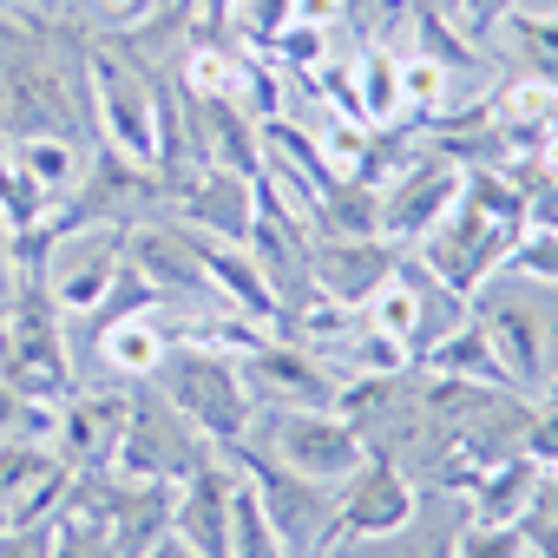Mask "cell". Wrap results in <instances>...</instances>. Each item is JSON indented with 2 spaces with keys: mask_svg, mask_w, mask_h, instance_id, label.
I'll return each mask as SVG.
<instances>
[{
  "mask_svg": "<svg viewBox=\"0 0 558 558\" xmlns=\"http://www.w3.org/2000/svg\"><path fill=\"white\" fill-rule=\"evenodd\" d=\"M408 21H414V34H421V53H427V60H440L447 73H466V66H473V40H466L447 14H434L427 0H408Z\"/></svg>",
  "mask_w": 558,
  "mask_h": 558,
  "instance_id": "29",
  "label": "cell"
},
{
  "mask_svg": "<svg viewBox=\"0 0 558 558\" xmlns=\"http://www.w3.org/2000/svg\"><path fill=\"white\" fill-rule=\"evenodd\" d=\"M210 453H217V447H210L158 388H132V414H125V434H119V453H112L106 473L178 486V480H184L191 466H204Z\"/></svg>",
  "mask_w": 558,
  "mask_h": 558,
  "instance_id": "5",
  "label": "cell"
},
{
  "mask_svg": "<svg viewBox=\"0 0 558 558\" xmlns=\"http://www.w3.org/2000/svg\"><path fill=\"white\" fill-rule=\"evenodd\" d=\"M158 395L223 453L236 440H250L256 427V395L236 368V355H217V349H197V342H171L165 362H158Z\"/></svg>",
  "mask_w": 558,
  "mask_h": 558,
  "instance_id": "2",
  "label": "cell"
},
{
  "mask_svg": "<svg viewBox=\"0 0 558 558\" xmlns=\"http://www.w3.org/2000/svg\"><path fill=\"white\" fill-rule=\"evenodd\" d=\"M460 184H466V165H453L447 151H414V158L381 184V223H375V230H381L395 250H414V243L453 210Z\"/></svg>",
  "mask_w": 558,
  "mask_h": 558,
  "instance_id": "7",
  "label": "cell"
},
{
  "mask_svg": "<svg viewBox=\"0 0 558 558\" xmlns=\"http://www.w3.org/2000/svg\"><path fill=\"white\" fill-rule=\"evenodd\" d=\"M342 14H349V0H296V27H323L329 34Z\"/></svg>",
  "mask_w": 558,
  "mask_h": 558,
  "instance_id": "39",
  "label": "cell"
},
{
  "mask_svg": "<svg viewBox=\"0 0 558 558\" xmlns=\"http://www.w3.org/2000/svg\"><path fill=\"white\" fill-rule=\"evenodd\" d=\"M401 276V250L388 236H310V283L336 310H368Z\"/></svg>",
  "mask_w": 558,
  "mask_h": 558,
  "instance_id": "9",
  "label": "cell"
},
{
  "mask_svg": "<svg viewBox=\"0 0 558 558\" xmlns=\"http://www.w3.org/2000/svg\"><path fill=\"white\" fill-rule=\"evenodd\" d=\"M362 316H368L381 336H395V342H401V349L421 362V349H427V296H421V283H414L408 269L395 276V283H388V290H381V296H375Z\"/></svg>",
  "mask_w": 558,
  "mask_h": 558,
  "instance_id": "26",
  "label": "cell"
},
{
  "mask_svg": "<svg viewBox=\"0 0 558 558\" xmlns=\"http://www.w3.org/2000/svg\"><path fill=\"white\" fill-rule=\"evenodd\" d=\"M532 466H558V408L545 401V408H532L525 401V414H519V440H512Z\"/></svg>",
  "mask_w": 558,
  "mask_h": 558,
  "instance_id": "35",
  "label": "cell"
},
{
  "mask_svg": "<svg viewBox=\"0 0 558 558\" xmlns=\"http://www.w3.org/2000/svg\"><path fill=\"white\" fill-rule=\"evenodd\" d=\"M119 263H125V243H119L112 223H99V230L60 236V243L47 250V269H40V276H47L60 316H93V310L106 303V290H112Z\"/></svg>",
  "mask_w": 558,
  "mask_h": 558,
  "instance_id": "10",
  "label": "cell"
},
{
  "mask_svg": "<svg viewBox=\"0 0 558 558\" xmlns=\"http://www.w3.org/2000/svg\"><path fill=\"white\" fill-rule=\"evenodd\" d=\"M191 250H197V269H204V290H210L223 310H236V316L256 323V329H276V296H269L263 269H256V256H250L243 243H217V236H197V230H191Z\"/></svg>",
  "mask_w": 558,
  "mask_h": 558,
  "instance_id": "17",
  "label": "cell"
},
{
  "mask_svg": "<svg viewBox=\"0 0 558 558\" xmlns=\"http://www.w3.org/2000/svg\"><path fill=\"white\" fill-rule=\"evenodd\" d=\"M381 191L362 184V178H336L323 197H316V217H310V236H381Z\"/></svg>",
  "mask_w": 558,
  "mask_h": 558,
  "instance_id": "25",
  "label": "cell"
},
{
  "mask_svg": "<svg viewBox=\"0 0 558 558\" xmlns=\"http://www.w3.org/2000/svg\"><path fill=\"white\" fill-rule=\"evenodd\" d=\"M14 283H21V269H14V230L0 223V303L14 296Z\"/></svg>",
  "mask_w": 558,
  "mask_h": 558,
  "instance_id": "40",
  "label": "cell"
},
{
  "mask_svg": "<svg viewBox=\"0 0 558 558\" xmlns=\"http://www.w3.org/2000/svg\"><path fill=\"white\" fill-rule=\"evenodd\" d=\"M243 0H197V40H223Z\"/></svg>",
  "mask_w": 558,
  "mask_h": 558,
  "instance_id": "38",
  "label": "cell"
},
{
  "mask_svg": "<svg viewBox=\"0 0 558 558\" xmlns=\"http://www.w3.org/2000/svg\"><path fill=\"white\" fill-rule=\"evenodd\" d=\"M138 558H197V551H191V545H184L178 532H165V538H158L151 551H138Z\"/></svg>",
  "mask_w": 558,
  "mask_h": 558,
  "instance_id": "42",
  "label": "cell"
},
{
  "mask_svg": "<svg viewBox=\"0 0 558 558\" xmlns=\"http://www.w3.org/2000/svg\"><path fill=\"white\" fill-rule=\"evenodd\" d=\"M132 395L125 388H73L60 401V434H53V460L66 473H106L125 434Z\"/></svg>",
  "mask_w": 558,
  "mask_h": 558,
  "instance_id": "12",
  "label": "cell"
},
{
  "mask_svg": "<svg viewBox=\"0 0 558 558\" xmlns=\"http://www.w3.org/2000/svg\"><path fill=\"white\" fill-rule=\"evenodd\" d=\"M119 243H125V263L145 276V283H158L165 296L204 290V269H197V250H191L184 223H125Z\"/></svg>",
  "mask_w": 558,
  "mask_h": 558,
  "instance_id": "19",
  "label": "cell"
},
{
  "mask_svg": "<svg viewBox=\"0 0 558 558\" xmlns=\"http://www.w3.org/2000/svg\"><path fill=\"white\" fill-rule=\"evenodd\" d=\"M8 158L47 191V204H60V197L86 178V158H93V151H86L80 138H8Z\"/></svg>",
  "mask_w": 558,
  "mask_h": 558,
  "instance_id": "24",
  "label": "cell"
},
{
  "mask_svg": "<svg viewBox=\"0 0 558 558\" xmlns=\"http://www.w3.org/2000/svg\"><path fill=\"white\" fill-rule=\"evenodd\" d=\"M47 210H53V204H47V191H40V184L8 158V145H0V223L21 236V230L47 223Z\"/></svg>",
  "mask_w": 558,
  "mask_h": 558,
  "instance_id": "28",
  "label": "cell"
},
{
  "mask_svg": "<svg viewBox=\"0 0 558 558\" xmlns=\"http://www.w3.org/2000/svg\"><path fill=\"white\" fill-rule=\"evenodd\" d=\"M512 8H519V0H466V8H460V34H466V40H480V34H493Z\"/></svg>",
  "mask_w": 558,
  "mask_h": 558,
  "instance_id": "37",
  "label": "cell"
},
{
  "mask_svg": "<svg viewBox=\"0 0 558 558\" xmlns=\"http://www.w3.org/2000/svg\"><path fill=\"white\" fill-rule=\"evenodd\" d=\"M165 349H171V336H165L158 316H119V323L99 329V362L112 375H125V381H151Z\"/></svg>",
  "mask_w": 558,
  "mask_h": 558,
  "instance_id": "22",
  "label": "cell"
},
{
  "mask_svg": "<svg viewBox=\"0 0 558 558\" xmlns=\"http://www.w3.org/2000/svg\"><path fill=\"white\" fill-rule=\"evenodd\" d=\"M453 558H525V538H519V525H480V519H466L453 532Z\"/></svg>",
  "mask_w": 558,
  "mask_h": 558,
  "instance_id": "34",
  "label": "cell"
},
{
  "mask_svg": "<svg viewBox=\"0 0 558 558\" xmlns=\"http://www.w3.org/2000/svg\"><path fill=\"white\" fill-rule=\"evenodd\" d=\"M447 86H453V73H447L440 60H427V53H401V99H408V112L434 119V112L447 106Z\"/></svg>",
  "mask_w": 558,
  "mask_h": 558,
  "instance_id": "31",
  "label": "cell"
},
{
  "mask_svg": "<svg viewBox=\"0 0 558 558\" xmlns=\"http://www.w3.org/2000/svg\"><path fill=\"white\" fill-rule=\"evenodd\" d=\"M236 368H243L250 395H269L276 408H336V388H342V375L290 336H263Z\"/></svg>",
  "mask_w": 558,
  "mask_h": 558,
  "instance_id": "11",
  "label": "cell"
},
{
  "mask_svg": "<svg viewBox=\"0 0 558 558\" xmlns=\"http://www.w3.org/2000/svg\"><path fill=\"white\" fill-rule=\"evenodd\" d=\"M316 558H336V545H329V551H316Z\"/></svg>",
  "mask_w": 558,
  "mask_h": 558,
  "instance_id": "44",
  "label": "cell"
},
{
  "mask_svg": "<svg viewBox=\"0 0 558 558\" xmlns=\"http://www.w3.org/2000/svg\"><path fill=\"white\" fill-rule=\"evenodd\" d=\"M506 269H512V276H525V283H558V230L525 223V236L512 243Z\"/></svg>",
  "mask_w": 558,
  "mask_h": 558,
  "instance_id": "33",
  "label": "cell"
},
{
  "mask_svg": "<svg viewBox=\"0 0 558 558\" xmlns=\"http://www.w3.org/2000/svg\"><path fill=\"white\" fill-rule=\"evenodd\" d=\"M421 375H447V381H466V388H493V395H519L493 336L480 329V316H460L453 329H440L427 349H421ZM525 401V395H519Z\"/></svg>",
  "mask_w": 558,
  "mask_h": 558,
  "instance_id": "18",
  "label": "cell"
},
{
  "mask_svg": "<svg viewBox=\"0 0 558 558\" xmlns=\"http://www.w3.org/2000/svg\"><path fill=\"white\" fill-rule=\"evenodd\" d=\"M538 473H545V466H532L519 447H512V453H499V460L466 486L473 519H480V525H519V512H525V506H532V493H538Z\"/></svg>",
  "mask_w": 558,
  "mask_h": 558,
  "instance_id": "21",
  "label": "cell"
},
{
  "mask_svg": "<svg viewBox=\"0 0 558 558\" xmlns=\"http://www.w3.org/2000/svg\"><path fill=\"white\" fill-rule=\"evenodd\" d=\"M14 427H21V395L0 381V440H14Z\"/></svg>",
  "mask_w": 558,
  "mask_h": 558,
  "instance_id": "41",
  "label": "cell"
},
{
  "mask_svg": "<svg viewBox=\"0 0 558 558\" xmlns=\"http://www.w3.org/2000/svg\"><path fill=\"white\" fill-rule=\"evenodd\" d=\"M296 21V0H243L236 8V40H243V53H269L276 47V34H283Z\"/></svg>",
  "mask_w": 558,
  "mask_h": 558,
  "instance_id": "32",
  "label": "cell"
},
{
  "mask_svg": "<svg viewBox=\"0 0 558 558\" xmlns=\"http://www.w3.org/2000/svg\"><path fill=\"white\" fill-rule=\"evenodd\" d=\"M473 316H480V329L493 336V349H499V362H506V375H512V388L525 395V401H538L545 395V381H551V368H545V329H538V316L525 310V303H506V296H473L466 303Z\"/></svg>",
  "mask_w": 558,
  "mask_h": 558,
  "instance_id": "16",
  "label": "cell"
},
{
  "mask_svg": "<svg viewBox=\"0 0 558 558\" xmlns=\"http://www.w3.org/2000/svg\"><path fill=\"white\" fill-rule=\"evenodd\" d=\"M86 106L106 132V145L132 165L158 171V106H151V66L119 53V47H93L86 53Z\"/></svg>",
  "mask_w": 558,
  "mask_h": 558,
  "instance_id": "4",
  "label": "cell"
},
{
  "mask_svg": "<svg viewBox=\"0 0 558 558\" xmlns=\"http://www.w3.org/2000/svg\"><path fill=\"white\" fill-rule=\"evenodd\" d=\"M53 551V519L47 525H8L0 532V558H47Z\"/></svg>",
  "mask_w": 558,
  "mask_h": 558,
  "instance_id": "36",
  "label": "cell"
},
{
  "mask_svg": "<svg viewBox=\"0 0 558 558\" xmlns=\"http://www.w3.org/2000/svg\"><path fill=\"white\" fill-rule=\"evenodd\" d=\"M223 460L250 480L256 506L269 512V525H276V538H283V551H290V558H316V551H329V545H336V486H316V480L290 473L283 460L263 453L256 440L223 447Z\"/></svg>",
  "mask_w": 558,
  "mask_h": 558,
  "instance_id": "3",
  "label": "cell"
},
{
  "mask_svg": "<svg viewBox=\"0 0 558 558\" xmlns=\"http://www.w3.org/2000/svg\"><path fill=\"white\" fill-rule=\"evenodd\" d=\"M171 493L178 486H165V480H119L112 486L106 525H112V551L119 558H138V551H151L171 532Z\"/></svg>",
  "mask_w": 558,
  "mask_h": 558,
  "instance_id": "20",
  "label": "cell"
},
{
  "mask_svg": "<svg viewBox=\"0 0 558 558\" xmlns=\"http://www.w3.org/2000/svg\"><path fill=\"white\" fill-rule=\"evenodd\" d=\"M421 558H453V538H440V545H427Z\"/></svg>",
  "mask_w": 558,
  "mask_h": 558,
  "instance_id": "43",
  "label": "cell"
},
{
  "mask_svg": "<svg viewBox=\"0 0 558 558\" xmlns=\"http://www.w3.org/2000/svg\"><path fill=\"white\" fill-rule=\"evenodd\" d=\"M184 138H191L197 165H217V171H236V178L263 171V119L243 112L230 93L223 99H191L184 93Z\"/></svg>",
  "mask_w": 558,
  "mask_h": 558,
  "instance_id": "13",
  "label": "cell"
},
{
  "mask_svg": "<svg viewBox=\"0 0 558 558\" xmlns=\"http://www.w3.org/2000/svg\"><path fill=\"white\" fill-rule=\"evenodd\" d=\"M223 558H290L243 473H236V486H230V551H223Z\"/></svg>",
  "mask_w": 558,
  "mask_h": 558,
  "instance_id": "27",
  "label": "cell"
},
{
  "mask_svg": "<svg viewBox=\"0 0 558 558\" xmlns=\"http://www.w3.org/2000/svg\"><path fill=\"white\" fill-rule=\"evenodd\" d=\"M525 236V184L512 171H486L473 165L453 210L414 243V263L434 290H447L460 310L493 283V269H506L512 243Z\"/></svg>",
  "mask_w": 558,
  "mask_h": 558,
  "instance_id": "1",
  "label": "cell"
},
{
  "mask_svg": "<svg viewBox=\"0 0 558 558\" xmlns=\"http://www.w3.org/2000/svg\"><path fill=\"white\" fill-rule=\"evenodd\" d=\"M171 204H178L171 223H184L197 236H217V243H243L250 223H256V184L236 178V171H217V165H197L171 191Z\"/></svg>",
  "mask_w": 558,
  "mask_h": 558,
  "instance_id": "14",
  "label": "cell"
},
{
  "mask_svg": "<svg viewBox=\"0 0 558 558\" xmlns=\"http://www.w3.org/2000/svg\"><path fill=\"white\" fill-rule=\"evenodd\" d=\"M355 73V119L362 125H408V99H401V53L362 47Z\"/></svg>",
  "mask_w": 558,
  "mask_h": 558,
  "instance_id": "23",
  "label": "cell"
},
{
  "mask_svg": "<svg viewBox=\"0 0 558 558\" xmlns=\"http://www.w3.org/2000/svg\"><path fill=\"white\" fill-rule=\"evenodd\" d=\"M263 453H276L290 473L316 480V486H342L362 460H368V440L349 414L336 408H276L269 414V440Z\"/></svg>",
  "mask_w": 558,
  "mask_h": 558,
  "instance_id": "6",
  "label": "cell"
},
{
  "mask_svg": "<svg viewBox=\"0 0 558 558\" xmlns=\"http://www.w3.org/2000/svg\"><path fill=\"white\" fill-rule=\"evenodd\" d=\"M0 532H8V512H0Z\"/></svg>",
  "mask_w": 558,
  "mask_h": 558,
  "instance_id": "45",
  "label": "cell"
},
{
  "mask_svg": "<svg viewBox=\"0 0 558 558\" xmlns=\"http://www.w3.org/2000/svg\"><path fill=\"white\" fill-rule=\"evenodd\" d=\"M230 460L210 453L204 466H191L171 493V532L197 551V558H223L230 551Z\"/></svg>",
  "mask_w": 558,
  "mask_h": 558,
  "instance_id": "15",
  "label": "cell"
},
{
  "mask_svg": "<svg viewBox=\"0 0 558 558\" xmlns=\"http://www.w3.org/2000/svg\"><path fill=\"white\" fill-rule=\"evenodd\" d=\"M414 506H421V493L401 473V460L395 453H368L336 486V545H349V538H395V532L414 525Z\"/></svg>",
  "mask_w": 558,
  "mask_h": 558,
  "instance_id": "8",
  "label": "cell"
},
{
  "mask_svg": "<svg viewBox=\"0 0 558 558\" xmlns=\"http://www.w3.org/2000/svg\"><path fill=\"white\" fill-rule=\"evenodd\" d=\"M53 466H60L53 447H34V440H21V434H14V440H0V512H8L40 473H53Z\"/></svg>",
  "mask_w": 558,
  "mask_h": 558,
  "instance_id": "30",
  "label": "cell"
}]
</instances>
